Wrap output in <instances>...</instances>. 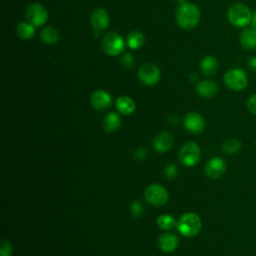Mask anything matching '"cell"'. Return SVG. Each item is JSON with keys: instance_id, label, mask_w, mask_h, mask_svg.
Wrapping results in <instances>:
<instances>
[{"instance_id": "cell-4", "label": "cell", "mask_w": 256, "mask_h": 256, "mask_svg": "<svg viewBox=\"0 0 256 256\" xmlns=\"http://www.w3.org/2000/svg\"><path fill=\"white\" fill-rule=\"evenodd\" d=\"M101 46L106 54L110 56H118L125 48V41L118 33L109 32L102 38Z\"/></svg>"}, {"instance_id": "cell-5", "label": "cell", "mask_w": 256, "mask_h": 256, "mask_svg": "<svg viewBox=\"0 0 256 256\" xmlns=\"http://www.w3.org/2000/svg\"><path fill=\"white\" fill-rule=\"evenodd\" d=\"M223 80L225 85L234 91H241L248 84L247 74L240 68H233L226 71L223 76Z\"/></svg>"}, {"instance_id": "cell-24", "label": "cell", "mask_w": 256, "mask_h": 256, "mask_svg": "<svg viewBox=\"0 0 256 256\" xmlns=\"http://www.w3.org/2000/svg\"><path fill=\"white\" fill-rule=\"evenodd\" d=\"M176 220L169 214H162L157 218V225L163 230H170L176 226Z\"/></svg>"}, {"instance_id": "cell-22", "label": "cell", "mask_w": 256, "mask_h": 256, "mask_svg": "<svg viewBox=\"0 0 256 256\" xmlns=\"http://www.w3.org/2000/svg\"><path fill=\"white\" fill-rule=\"evenodd\" d=\"M17 35L23 40H30L35 35V26L31 23L27 22H20L16 27Z\"/></svg>"}, {"instance_id": "cell-34", "label": "cell", "mask_w": 256, "mask_h": 256, "mask_svg": "<svg viewBox=\"0 0 256 256\" xmlns=\"http://www.w3.org/2000/svg\"><path fill=\"white\" fill-rule=\"evenodd\" d=\"M179 1H180V2H181V3H183V2H184V1H183V0H179Z\"/></svg>"}, {"instance_id": "cell-30", "label": "cell", "mask_w": 256, "mask_h": 256, "mask_svg": "<svg viewBox=\"0 0 256 256\" xmlns=\"http://www.w3.org/2000/svg\"><path fill=\"white\" fill-rule=\"evenodd\" d=\"M147 155H148L147 150H146L145 148H143V147H139V148L134 152V157H135V159H137V160H139V161L145 160V159L147 158Z\"/></svg>"}, {"instance_id": "cell-17", "label": "cell", "mask_w": 256, "mask_h": 256, "mask_svg": "<svg viewBox=\"0 0 256 256\" xmlns=\"http://www.w3.org/2000/svg\"><path fill=\"white\" fill-rule=\"evenodd\" d=\"M241 46L246 50L256 49V29L253 27L243 30L239 37Z\"/></svg>"}, {"instance_id": "cell-9", "label": "cell", "mask_w": 256, "mask_h": 256, "mask_svg": "<svg viewBox=\"0 0 256 256\" xmlns=\"http://www.w3.org/2000/svg\"><path fill=\"white\" fill-rule=\"evenodd\" d=\"M138 77L145 85H155L161 78V72L159 68L153 63H144L138 70Z\"/></svg>"}, {"instance_id": "cell-23", "label": "cell", "mask_w": 256, "mask_h": 256, "mask_svg": "<svg viewBox=\"0 0 256 256\" xmlns=\"http://www.w3.org/2000/svg\"><path fill=\"white\" fill-rule=\"evenodd\" d=\"M145 37L140 31H132L127 36L126 44L130 49H139L144 44Z\"/></svg>"}, {"instance_id": "cell-16", "label": "cell", "mask_w": 256, "mask_h": 256, "mask_svg": "<svg viewBox=\"0 0 256 256\" xmlns=\"http://www.w3.org/2000/svg\"><path fill=\"white\" fill-rule=\"evenodd\" d=\"M217 91L218 85L212 80H203L196 85L197 94L204 98H211L215 96Z\"/></svg>"}, {"instance_id": "cell-3", "label": "cell", "mask_w": 256, "mask_h": 256, "mask_svg": "<svg viewBox=\"0 0 256 256\" xmlns=\"http://www.w3.org/2000/svg\"><path fill=\"white\" fill-rule=\"evenodd\" d=\"M252 16L253 15L249 7L242 3L233 4L227 12L229 22L238 28H243L250 24L252 21Z\"/></svg>"}, {"instance_id": "cell-11", "label": "cell", "mask_w": 256, "mask_h": 256, "mask_svg": "<svg viewBox=\"0 0 256 256\" xmlns=\"http://www.w3.org/2000/svg\"><path fill=\"white\" fill-rule=\"evenodd\" d=\"M226 171V162L219 158L214 157L211 158L205 166V173L211 179L220 178Z\"/></svg>"}, {"instance_id": "cell-27", "label": "cell", "mask_w": 256, "mask_h": 256, "mask_svg": "<svg viewBox=\"0 0 256 256\" xmlns=\"http://www.w3.org/2000/svg\"><path fill=\"white\" fill-rule=\"evenodd\" d=\"M13 252V248L9 241L3 239L1 243V249H0V256H11Z\"/></svg>"}, {"instance_id": "cell-2", "label": "cell", "mask_w": 256, "mask_h": 256, "mask_svg": "<svg viewBox=\"0 0 256 256\" xmlns=\"http://www.w3.org/2000/svg\"><path fill=\"white\" fill-rule=\"evenodd\" d=\"M176 228L183 236L193 237L200 232L202 228V222L197 214L188 212L183 214L178 219Z\"/></svg>"}, {"instance_id": "cell-1", "label": "cell", "mask_w": 256, "mask_h": 256, "mask_svg": "<svg viewBox=\"0 0 256 256\" xmlns=\"http://www.w3.org/2000/svg\"><path fill=\"white\" fill-rule=\"evenodd\" d=\"M200 10L192 3L183 2L180 3L176 11V22L177 24L186 30L194 28L200 21Z\"/></svg>"}, {"instance_id": "cell-18", "label": "cell", "mask_w": 256, "mask_h": 256, "mask_svg": "<svg viewBox=\"0 0 256 256\" xmlns=\"http://www.w3.org/2000/svg\"><path fill=\"white\" fill-rule=\"evenodd\" d=\"M219 68L218 65V61L216 60V58H214L211 55H207L205 56L200 63V69L201 72L205 75V76H213L217 73Z\"/></svg>"}, {"instance_id": "cell-10", "label": "cell", "mask_w": 256, "mask_h": 256, "mask_svg": "<svg viewBox=\"0 0 256 256\" xmlns=\"http://www.w3.org/2000/svg\"><path fill=\"white\" fill-rule=\"evenodd\" d=\"M109 22H110L109 15L105 9L96 8L93 11V13L91 15L90 23H91L93 31L96 34H99L101 31L105 30L108 27Z\"/></svg>"}, {"instance_id": "cell-15", "label": "cell", "mask_w": 256, "mask_h": 256, "mask_svg": "<svg viewBox=\"0 0 256 256\" xmlns=\"http://www.w3.org/2000/svg\"><path fill=\"white\" fill-rule=\"evenodd\" d=\"M179 245L178 237L173 233H164L158 239L159 248L166 253H171L177 249Z\"/></svg>"}, {"instance_id": "cell-28", "label": "cell", "mask_w": 256, "mask_h": 256, "mask_svg": "<svg viewBox=\"0 0 256 256\" xmlns=\"http://www.w3.org/2000/svg\"><path fill=\"white\" fill-rule=\"evenodd\" d=\"M164 174H165V177L168 178V179H173L177 176L178 174V168L174 165V164H168L165 169H164Z\"/></svg>"}, {"instance_id": "cell-31", "label": "cell", "mask_w": 256, "mask_h": 256, "mask_svg": "<svg viewBox=\"0 0 256 256\" xmlns=\"http://www.w3.org/2000/svg\"><path fill=\"white\" fill-rule=\"evenodd\" d=\"M247 108L251 113L256 115V93L249 97L247 101Z\"/></svg>"}, {"instance_id": "cell-29", "label": "cell", "mask_w": 256, "mask_h": 256, "mask_svg": "<svg viewBox=\"0 0 256 256\" xmlns=\"http://www.w3.org/2000/svg\"><path fill=\"white\" fill-rule=\"evenodd\" d=\"M121 65L125 68H131L134 65V57L131 53H126L121 57Z\"/></svg>"}, {"instance_id": "cell-33", "label": "cell", "mask_w": 256, "mask_h": 256, "mask_svg": "<svg viewBox=\"0 0 256 256\" xmlns=\"http://www.w3.org/2000/svg\"><path fill=\"white\" fill-rule=\"evenodd\" d=\"M251 23H252V27L256 29V11L253 13V16H252V21H251Z\"/></svg>"}, {"instance_id": "cell-12", "label": "cell", "mask_w": 256, "mask_h": 256, "mask_svg": "<svg viewBox=\"0 0 256 256\" xmlns=\"http://www.w3.org/2000/svg\"><path fill=\"white\" fill-rule=\"evenodd\" d=\"M184 126L189 132L199 134L203 131L205 122L200 114L196 112H189L184 117Z\"/></svg>"}, {"instance_id": "cell-14", "label": "cell", "mask_w": 256, "mask_h": 256, "mask_svg": "<svg viewBox=\"0 0 256 256\" xmlns=\"http://www.w3.org/2000/svg\"><path fill=\"white\" fill-rule=\"evenodd\" d=\"M173 136L169 132H160L153 139V147L157 152H167L168 150L171 149L173 145Z\"/></svg>"}, {"instance_id": "cell-32", "label": "cell", "mask_w": 256, "mask_h": 256, "mask_svg": "<svg viewBox=\"0 0 256 256\" xmlns=\"http://www.w3.org/2000/svg\"><path fill=\"white\" fill-rule=\"evenodd\" d=\"M248 67L250 70L252 71H256V56L254 57H251L249 60H248V63H247Z\"/></svg>"}, {"instance_id": "cell-20", "label": "cell", "mask_w": 256, "mask_h": 256, "mask_svg": "<svg viewBox=\"0 0 256 256\" xmlns=\"http://www.w3.org/2000/svg\"><path fill=\"white\" fill-rule=\"evenodd\" d=\"M103 126L107 132H114L121 126V118L115 112L108 113L103 119Z\"/></svg>"}, {"instance_id": "cell-26", "label": "cell", "mask_w": 256, "mask_h": 256, "mask_svg": "<svg viewBox=\"0 0 256 256\" xmlns=\"http://www.w3.org/2000/svg\"><path fill=\"white\" fill-rule=\"evenodd\" d=\"M130 211H131V214L134 216V217H140L143 215L144 213V209H143V206L142 204L139 202V201H134L132 202L131 206H130Z\"/></svg>"}, {"instance_id": "cell-8", "label": "cell", "mask_w": 256, "mask_h": 256, "mask_svg": "<svg viewBox=\"0 0 256 256\" xmlns=\"http://www.w3.org/2000/svg\"><path fill=\"white\" fill-rule=\"evenodd\" d=\"M25 14L27 21L35 27L44 25L48 20V12L46 8L39 3H32L28 5Z\"/></svg>"}, {"instance_id": "cell-21", "label": "cell", "mask_w": 256, "mask_h": 256, "mask_svg": "<svg viewBox=\"0 0 256 256\" xmlns=\"http://www.w3.org/2000/svg\"><path fill=\"white\" fill-rule=\"evenodd\" d=\"M40 38L42 42H44L47 45H53L59 41V33L58 31L51 26H47L42 29L40 33Z\"/></svg>"}, {"instance_id": "cell-19", "label": "cell", "mask_w": 256, "mask_h": 256, "mask_svg": "<svg viewBox=\"0 0 256 256\" xmlns=\"http://www.w3.org/2000/svg\"><path fill=\"white\" fill-rule=\"evenodd\" d=\"M117 110L123 115H131L136 108L135 102L128 96H121L116 100Z\"/></svg>"}, {"instance_id": "cell-7", "label": "cell", "mask_w": 256, "mask_h": 256, "mask_svg": "<svg viewBox=\"0 0 256 256\" xmlns=\"http://www.w3.org/2000/svg\"><path fill=\"white\" fill-rule=\"evenodd\" d=\"M200 148L195 142H187L179 152L180 161L187 167L195 166L200 160Z\"/></svg>"}, {"instance_id": "cell-13", "label": "cell", "mask_w": 256, "mask_h": 256, "mask_svg": "<svg viewBox=\"0 0 256 256\" xmlns=\"http://www.w3.org/2000/svg\"><path fill=\"white\" fill-rule=\"evenodd\" d=\"M91 104L94 109L98 111H104L111 106L112 97L107 91L99 89L94 91L91 95Z\"/></svg>"}, {"instance_id": "cell-6", "label": "cell", "mask_w": 256, "mask_h": 256, "mask_svg": "<svg viewBox=\"0 0 256 256\" xmlns=\"http://www.w3.org/2000/svg\"><path fill=\"white\" fill-rule=\"evenodd\" d=\"M144 196L146 201L153 206H163L169 198L167 190L159 184L149 185L144 192Z\"/></svg>"}, {"instance_id": "cell-25", "label": "cell", "mask_w": 256, "mask_h": 256, "mask_svg": "<svg viewBox=\"0 0 256 256\" xmlns=\"http://www.w3.org/2000/svg\"><path fill=\"white\" fill-rule=\"evenodd\" d=\"M241 149V143L239 140L237 139H228L226 140L223 145H222V150L225 153H229V154H233L238 152Z\"/></svg>"}]
</instances>
